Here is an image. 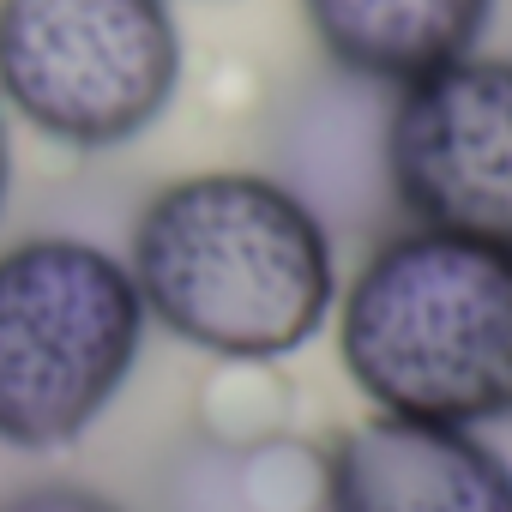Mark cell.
Returning <instances> with one entry per match:
<instances>
[{"label": "cell", "instance_id": "obj_1", "mask_svg": "<svg viewBox=\"0 0 512 512\" xmlns=\"http://www.w3.org/2000/svg\"><path fill=\"white\" fill-rule=\"evenodd\" d=\"M145 320L223 368H272L308 350L338 308L332 223L266 169L163 181L127 235Z\"/></svg>", "mask_w": 512, "mask_h": 512}, {"label": "cell", "instance_id": "obj_2", "mask_svg": "<svg viewBox=\"0 0 512 512\" xmlns=\"http://www.w3.org/2000/svg\"><path fill=\"white\" fill-rule=\"evenodd\" d=\"M332 344L374 416L482 434L512 422V241L386 229L338 284Z\"/></svg>", "mask_w": 512, "mask_h": 512}, {"label": "cell", "instance_id": "obj_3", "mask_svg": "<svg viewBox=\"0 0 512 512\" xmlns=\"http://www.w3.org/2000/svg\"><path fill=\"white\" fill-rule=\"evenodd\" d=\"M145 332L139 284L103 241L25 235L0 247V446L85 440L133 380Z\"/></svg>", "mask_w": 512, "mask_h": 512}, {"label": "cell", "instance_id": "obj_4", "mask_svg": "<svg viewBox=\"0 0 512 512\" xmlns=\"http://www.w3.org/2000/svg\"><path fill=\"white\" fill-rule=\"evenodd\" d=\"M181 85L169 0H0V109L67 151H115Z\"/></svg>", "mask_w": 512, "mask_h": 512}, {"label": "cell", "instance_id": "obj_5", "mask_svg": "<svg viewBox=\"0 0 512 512\" xmlns=\"http://www.w3.org/2000/svg\"><path fill=\"white\" fill-rule=\"evenodd\" d=\"M386 199L404 223L512 241V55H464L386 91Z\"/></svg>", "mask_w": 512, "mask_h": 512}, {"label": "cell", "instance_id": "obj_6", "mask_svg": "<svg viewBox=\"0 0 512 512\" xmlns=\"http://www.w3.org/2000/svg\"><path fill=\"white\" fill-rule=\"evenodd\" d=\"M326 512H512V458L482 428L368 410L326 440Z\"/></svg>", "mask_w": 512, "mask_h": 512}, {"label": "cell", "instance_id": "obj_7", "mask_svg": "<svg viewBox=\"0 0 512 512\" xmlns=\"http://www.w3.org/2000/svg\"><path fill=\"white\" fill-rule=\"evenodd\" d=\"M302 13L344 79L398 91L476 55L494 25V0H302Z\"/></svg>", "mask_w": 512, "mask_h": 512}, {"label": "cell", "instance_id": "obj_8", "mask_svg": "<svg viewBox=\"0 0 512 512\" xmlns=\"http://www.w3.org/2000/svg\"><path fill=\"white\" fill-rule=\"evenodd\" d=\"M169 512H326V446L296 434H205L163 482Z\"/></svg>", "mask_w": 512, "mask_h": 512}, {"label": "cell", "instance_id": "obj_9", "mask_svg": "<svg viewBox=\"0 0 512 512\" xmlns=\"http://www.w3.org/2000/svg\"><path fill=\"white\" fill-rule=\"evenodd\" d=\"M0 512H127L115 494H103V488H91V482H31V488H19V494H7L0 500Z\"/></svg>", "mask_w": 512, "mask_h": 512}, {"label": "cell", "instance_id": "obj_10", "mask_svg": "<svg viewBox=\"0 0 512 512\" xmlns=\"http://www.w3.org/2000/svg\"><path fill=\"white\" fill-rule=\"evenodd\" d=\"M7 193H13V121L0 109V211H7Z\"/></svg>", "mask_w": 512, "mask_h": 512}]
</instances>
